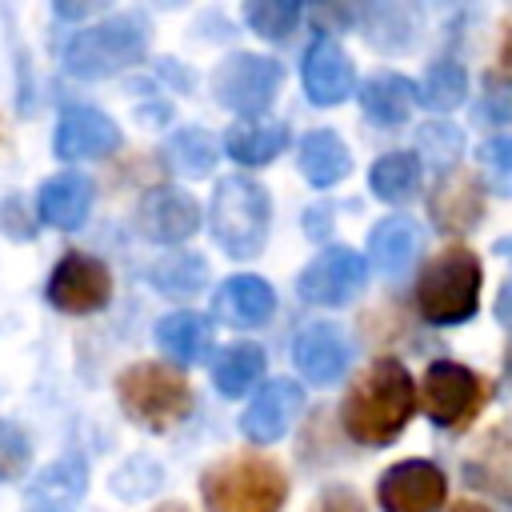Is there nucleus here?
I'll return each mask as SVG.
<instances>
[{"instance_id":"bb28decb","label":"nucleus","mask_w":512,"mask_h":512,"mask_svg":"<svg viewBox=\"0 0 512 512\" xmlns=\"http://www.w3.org/2000/svg\"><path fill=\"white\" fill-rule=\"evenodd\" d=\"M260 376H264V352L256 344H228L212 364V380L220 396H244L252 384H260Z\"/></svg>"},{"instance_id":"f704fd0d","label":"nucleus","mask_w":512,"mask_h":512,"mask_svg":"<svg viewBox=\"0 0 512 512\" xmlns=\"http://www.w3.org/2000/svg\"><path fill=\"white\" fill-rule=\"evenodd\" d=\"M28 460H32L28 436H24L16 424L0 420V480H16V476L28 468Z\"/></svg>"},{"instance_id":"5701e85b","label":"nucleus","mask_w":512,"mask_h":512,"mask_svg":"<svg viewBox=\"0 0 512 512\" xmlns=\"http://www.w3.org/2000/svg\"><path fill=\"white\" fill-rule=\"evenodd\" d=\"M360 104H364V112H368L376 124L396 128V124H404V120L412 116V108H416V84H412L408 76H396V72L372 76V80L364 84V92H360Z\"/></svg>"},{"instance_id":"cd10ccee","label":"nucleus","mask_w":512,"mask_h":512,"mask_svg":"<svg viewBox=\"0 0 512 512\" xmlns=\"http://www.w3.org/2000/svg\"><path fill=\"white\" fill-rule=\"evenodd\" d=\"M368 184L380 200L388 204H400V200H412L416 188H420V160L412 152H388L372 164L368 172Z\"/></svg>"},{"instance_id":"9b49d317","label":"nucleus","mask_w":512,"mask_h":512,"mask_svg":"<svg viewBox=\"0 0 512 512\" xmlns=\"http://www.w3.org/2000/svg\"><path fill=\"white\" fill-rule=\"evenodd\" d=\"M444 496L448 480L432 460H400L376 484V500L384 512H436Z\"/></svg>"},{"instance_id":"dca6fc26","label":"nucleus","mask_w":512,"mask_h":512,"mask_svg":"<svg viewBox=\"0 0 512 512\" xmlns=\"http://www.w3.org/2000/svg\"><path fill=\"white\" fill-rule=\"evenodd\" d=\"M304 412V388L292 384V380H272L260 388V396L244 408L240 416V432L252 440V444H272L280 440L292 420Z\"/></svg>"},{"instance_id":"393cba45","label":"nucleus","mask_w":512,"mask_h":512,"mask_svg":"<svg viewBox=\"0 0 512 512\" xmlns=\"http://www.w3.org/2000/svg\"><path fill=\"white\" fill-rule=\"evenodd\" d=\"M156 344L176 360V364H196L204 360L208 344H212V324L200 312H168L156 324Z\"/></svg>"},{"instance_id":"ddd939ff","label":"nucleus","mask_w":512,"mask_h":512,"mask_svg":"<svg viewBox=\"0 0 512 512\" xmlns=\"http://www.w3.org/2000/svg\"><path fill=\"white\" fill-rule=\"evenodd\" d=\"M352 84H356V72H352L348 52L340 48V40L320 32L304 52V92H308V100L320 104V108H332V104L352 96Z\"/></svg>"},{"instance_id":"f03ea898","label":"nucleus","mask_w":512,"mask_h":512,"mask_svg":"<svg viewBox=\"0 0 512 512\" xmlns=\"http://www.w3.org/2000/svg\"><path fill=\"white\" fill-rule=\"evenodd\" d=\"M200 496L208 512H280L288 496V476L276 460L244 452L204 468Z\"/></svg>"},{"instance_id":"c9c22d12","label":"nucleus","mask_w":512,"mask_h":512,"mask_svg":"<svg viewBox=\"0 0 512 512\" xmlns=\"http://www.w3.org/2000/svg\"><path fill=\"white\" fill-rule=\"evenodd\" d=\"M312 512H368V504H364V500H360L352 488L336 484V488H324V492L316 496Z\"/></svg>"},{"instance_id":"a878e982","label":"nucleus","mask_w":512,"mask_h":512,"mask_svg":"<svg viewBox=\"0 0 512 512\" xmlns=\"http://www.w3.org/2000/svg\"><path fill=\"white\" fill-rule=\"evenodd\" d=\"M288 144V128L276 120H240L228 128L224 148L236 164H268Z\"/></svg>"},{"instance_id":"f3484780","label":"nucleus","mask_w":512,"mask_h":512,"mask_svg":"<svg viewBox=\"0 0 512 512\" xmlns=\"http://www.w3.org/2000/svg\"><path fill=\"white\" fill-rule=\"evenodd\" d=\"M348 360H352L348 340L332 324H308L292 340V364L300 368V376L308 384H336L344 376Z\"/></svg>"},{"instance_id":"e433bc0d","label":"nucleus","mask_w":512,"mask_h":512,"mask_svg":"<svg viewBox=\"0 0 512 512\" xmlns=\"http://www.w3.org/2000/svg\"><path fill=\"white\" fill-rule=\"evenodd\" d=\"M420 144L432 148V156H440V148H448V160H452L456 148H460V132H456L452 124H428V128L420 132ZM440 160H444V156H440Z\"/></svg>"},{"instance_id":"9d476101","label":"nucleus","mask_w":512,"mask_h":512,"mask_svg":"<svg viewBox=\"0 0 512 512\" xmlns=\"http://www.w3.org/2000/svg\"><path fill=\"white\" fill-rule=\"evenodd\" d=\"M48 300L60 312H100L112 300V272L104 260L68 252L48 276Z\"/></svg>"},{"instance_id":"473e14b6","label":"nucleus","mask_w":512,"mask_h":512,"mask_svg":"<svg viewBox=\"0 0 512 512\" xmlns=\"http://www.w3.org/2000/svg\"><path fill=\"white\" fill-rule=\"evenodd\" d=\"M244 16H248L252 32H260L268 40H284L300 20V4L296 0H256V4H248Z\"/></svg>"},{"instance_id":"412c9836","label":"nucleus","mask_w":512,"mask_h":512,"mask_svg":"<svg viewBox=\"0 0 512 512\" xmlns=\"http://www.w3.org/2000/svg\"><path fill=\"white\" fill-rule=\"evenodd\" d=\"M468 484L512 500V432H492L480 440V448L464 460Z\"/></svg>"},{"instance_id":"f8f14e48","label":"nucleus","mask_w":512,"mask_h":512,"mask_svg":"<svg viewBox=\"0 0 512 512\" xmlns=\"http://www.w3.org/2000/svg\"><path fill=\"white\" fill-rule=\"evenodd\" d=\"M428 216L440 232H472L484 216V184L472 168H448L432 196H428Z\"/></svg>"},{"instance_id":"7ed1b4c3","label":"nucleus","mask_w":512,"mask_h":512,"mask_svg":"<svg viewBox=\"0 0 512 512\" xmlns=\"http://www.w3.org/2000/svg\"><path fill=\"white\" fill-rule=\"evenodd\" d=\"M148 32L152 28L140 12H116L92 28H80L64 48V64L80 80H104L132 68L148 52Z\"/></svg>"},{"instance_id":"c756f323","label":"nucleus","mask_w":512,"mask_h":512,"mask_svg":"<svg viewBox=\"0 0 512 512\" xmlns=\"http://www.w3.org/2000/svg\"><path fill=\"white\" fill-rule=\"evenodd\" d=\"M464 96H468V76L456 60H436L424 72V84L416 88V100H424L432 112H452L464 104Z\"/></svg>"},{"instance_id":"7c9ffc66","label":"nucleus","mask_w":512,"mask_h":512,"mask_svg":"<svg viewBox=\"0 0 512 512\" xmlns=\"http://www.w3.org/2000/svg\"><path fill=\"white\" fill-rule=\"evenodd\" d=\"M164 156L176 172L184 176H208L212 164H216V144L208 140V132L200 128H180L168 144H164Z\"/></svg>"},{"instance_id":"58836bf2","label":"nucleus","mask_w":512,"mask_h":512,"mask_svg":"<svg viewBox=\"0 0 512 512\" xmlns=\"http://www.w3.org/2000/svg\"><path fill=\"white\" fill-rule=\"evenodd\" d=\"M496 252L512 260V236H508V240H500V244H496ZM496 320L512 328V276L504 280V288H500V296H496Z\"/></svg>"},{"instance_id":"a211bd4d","label":"nucleus","mask_w":512,"mask_h":512,"mask_svg":"<svg viewBox=\"0 0 512 512\" xmlns=\"http://www.w3.org/2000/svg\"><path fill=\"white\" fill-rule=\"evenodd\" d=\"M88 492V464L80 456L52 460L24 492V512H76Z\"/></svg>"},{"instance_id":"4c0bfd02","label":"nucleus","mask_w":512,"mask_h":512,"mask_svg":"<svg viewBox=\"0 0 512 512\" xmlns=\"http://www.w3.org/2000/svg\"><path fill=\"white\" fill-rule=\"evenodd\" d=\"M0 220H4V232H8V236H20V240H28V236H32V224H28V212H24V204H20V200H4Z\"/></svg>"},{"instance_id":"6e6552de","label":"nucleus","mask_w":512,"mask_h":512,"mask_svg":"<svg viewBox=\"0 0 512 512\" xmlns=\"http://www.w3.org/2000/svg\"><path fill=\"white\" fill-rule=\"evenodd\" d=\"M284 80V68L268 56H256V52H236L228 56L216 76H212V96L228 108V112H240V116H256L272 104L276 88Z\"/></svg>"},{"instance_id":"f257e3e1","label":"nucleus","mask_w":512,"mask_h":512,"mask_svg":"<svg viewBox=\"0 0 512 512\" xmlns=\"http://www.w3.org/2000/svg\"><path fill=\"white\" fill-rule=\"evenodd\" d=\"M412 408H416V384H412L408 368L396 356H380L348 388V396L340 404V424L356 444L380 448L404 432Z\"/></svg>"},{"instance_id":"2f4dec72","label":"nucleus","mask_w":512,"mask_h":512,"mask_svg":"<svg viewBox=\"0 0 512 512\" xmlns=\"http://www.w3.org/2000/svg\"><path fill=\"white\" fill-rule=\"evenodd\" d=\"M204 276H208V268H204V260L192 256V252L168 256L164 264L152 268V284H156L160 292H172V296H176V292H180V296L200 292V288H204Z\"/></svg>"},{"instance_id":"4be33fe9","label":"nucleus","mask_w":512,"mask_h":512,"mask_svg":"<svg viewBox=\"0 0 512 512\" xmlns=\"http://www.w3.org/2000/svg\"><path fill=\"white\" fill-rule=\"evenodd\" d=\"M420 252V228L408 216H388L372 228L368 236V260L384 272V276H400L412 256Z\"/></svg>"},{"instance_id":"423d86ee","label":"nucleus","mask_w":512,"mask_h":512,"mask_svg":"<svg viewBox=\"0 0 512 512\" xmlns=\"http://www.w3.org/2000/svg\"><path fill=\"white\" fill-rule=\"evenodd\" d=\"M116 400L132 424L152 428V432L176 428L192 412L188 380L176 368L156 364V360H140V364L124 368L116 380Z\"/></svg>"},{"instance_id":"ea45409f","label":"nucleus","mask_w":512,"mask_h":512,"mask_svg":"<svg viewBox=\"0 0 512 512\" xmlns=\"http://www.w3.org/2000/svg\"><path fill=\"white\" fill-rule=\"evenodd\" d=\"M56 12H60V16H88L92 4H56Z\"/></svg>"},{"instance_id":"1a4fd4ad","label":"nucleus","mask_w":512,"mask_h":512,"mask_svg":"<svg viewBox=\"0 0 512 512\" xmlns=\"http://www.w3.org/2000/svg\"><path fill=\"white\" fill-rule=\"evenodd\" d=\"M364 280H368V260L356 248L336 244L308 260L296 288H300V300H308L316 308H340L364 288Z\"/></svg>"},{"instance_id":"0eeeda50","label":"nucleus","mask_w":512,"mask_h":512,"mask_svg":"<svg viewBox=\"0 0 512 512\" xmlns=\"http://www.w3.org/2000/svg\"><path fill=\"white\" fill-rule=\"evenodd\" d=\"M488 400V380L456 360H432L424 368L420 404L436 428H460L468 424Z\"/></svg>"},{"instance_id":"79ce46f5","label":"nucleus","mask_w":512,"mask_h":512,"mask_svg":"<svg viewBox=\"0 0 512 512\" xmlns=\"http://www.w3.org/2000/svg\"><path fill=\"white\" fill-rule=\"evenodd\" d=\"M156 512H188V508H180V504H164V508H156Z\"/></svg>"},{"instance_id":"b1692460","label":"nucleus","mask_w":512,"mask_h":512,"mask_svg":"<svg viewBox=\"0 0 512 512\" xmlns=\"http://www.w3.org/2000/svg\"><path fill=\"white\" fill-rule=\"evenodd\" d=\"M300 172L316 184V188H328L336 180H344L352 172V156H348V144L328 132V128H316L304 136L300 144Z\"/></svg>"},{"instance_id":"aec40b11","label":"nucleus","mask_w":512,"mask_h":512,"mask_svg":"<svg viewBox=\"0 0 512 512\" xmlns=\"http://www.w3.org/2000/svg\"><path fill=\"white\" fill-rule=\"evenodd\" d=\"M36 208H40V220L60 228V232H72L88 220V208H92V180L80 176V172H60L52 180L40 184V196H36Z\"/></svg>"},{"instance_id":"4468645a","label":"nucleus","mask_w":512,"mask_h":512,"mask_svg":"<svg viewBox=\"0 0 512 512\" xmlns=\"http://www.w3.org/2000/svg\"><path fill=\"white\" fill-rule=\"evenodd\" d=\"M120 148V128L92 104H68L56 120V156L60 160H92Z\"/></svg>"},{"instance_id":"6ab92c4d","label":"nucleus","mask_w":512,"mask_h":512,"mask_svg":"<svg viewBox=\"0 0 512 512\" xmlns=\"http://www.w3.org/2000/svg\"><path fill=\"white\" fill-rule=\"evenodd\" d=\"M276 308V292L264 276H252V272H240V276H228L216 292V316L232 328H256L272 316Z\"/></svg>"},{"instance_id":"a19ab883","label":"nucleus","mask_w":512,"mask_h":512,"mask_svg":"<svg viewBox=\"0 0 512 512\" xmlns=\"http://www.w3.org/2000/svg\"><path fill=\"white\" fill-rule=\"evenodd\" d=\"M452 512H488V508H484V504H476V500H460Z\"/></svg>"},{"instance_id":"c85d7f7f","label":"nucleus","mask_w":512,"mask_h":512,"mask_svg":"<svg viewBox=\"0 0 512 512\" xmlns=\"http://www.w3.org/2000/svg\"><path fill=\"white\" fill-rule=\"evenodd\" d=\"M364 36L384 48V52H400V48H412L416 40V12L412 8H400V4H380V8H368V20H364Z\"/></svg>"},{"instance_id":"72a5a7b5","label":"nucleus","mask_w":512,"mask_h":512,"mask_svg":"<svg viewBox=\"0 0 512 512\" xmlns=\"http://www.w3.org/2000/svg\"><path fill=\"white\" fill-rule=\"evenodd\" d=\"M480 160L488 168V180L500 196H512V136H492L480 148Z\"/></svg>"},{"instance_id":"20e7f679","label":"nucleus","mask_w":512,"mask_h":512,"mask_svg":"<svg viewBox=\"0 0 512 512\" xmlns=\"http://www.w3.org/2000/svg\"><path fill=\"white\" fill-rule=\"evenodd\" d=\"M268 224H272V204L264 184L248 180V176H224L212 192V208H208V228L216 236V244L244 260L256 256L268 240Z\"/></svg>"},{"instance_id":"2eb2a0df","label":"nucleus","mask_w":512,"mask_h":512,"mask_svg":"<svg viewBox=\"0 0 512 512\" xmlns=\"http://www.w3.org/2000/svg\"><path fill=\"white\" fill-rule=\"evenodd\" d=\"M136 228L152 244H180L200 228V204L180 188H156L144 196L136 212Z\"/></svg>"},{"instance_id":"37998d69","label":"nucleus","mask_w":512,"mask_h":512,"mask_svg":"<svg viewBox=\"0 0 512 512\" xmlns=\"http://www.w3.org/2000/svg\"><path fill=\"white\" fill-rule=\"evenodd\" d=\"M504 368H508V376H512V344H508V356H504Z\"/></svg>"},{"instance_id":"39448f33","label":"nucleus","mask_w":512,"mask_h":512,"mask_svg":"<svg viewBox=\"0 0 512 512\" xmlns=\"http://www.w3.org/2000/svg\"><path fill=\"white\" fill-rule=\"evenodd\" d=\"M416 308L428 324H464L480 308V260L468 248L436 252L416 280Z\"/></svg>"}]
</instances>
